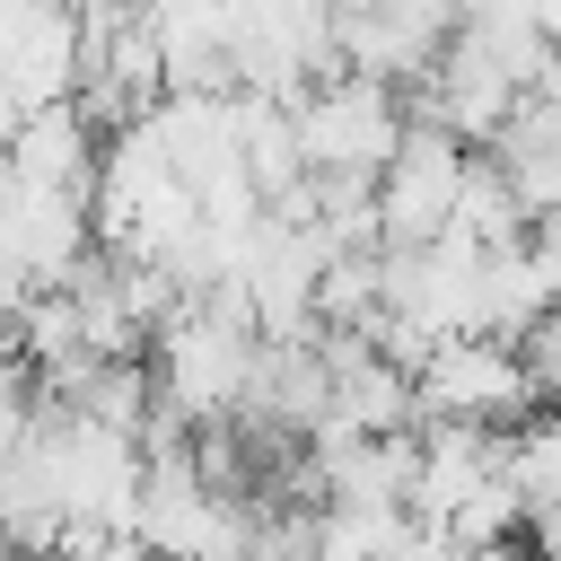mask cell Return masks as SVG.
<instances>
[{
  "label": "cell",
  "mask_w": 561,
  "mask_h": 561,
  "mask_svg": "<svg viewBox=\"0 0 561 561\" xmlns=\"http://www.w3.org/2000/svg\"><path fill=\"white\" fill-rule=\"evenodd\" d=\"M26 430H35V377L26 368H0V465L26 447Z\"/></svg>",
  "instance_id": "obj_8"
},
{
  "label": "cell",
  "mask_w": 561,
  "mask_h": 561,
  "mask_svg": "<svg viewBox=\"0 0 561 561\" xmlns=\"http://www.w3.org/2000/svg\"><path fill=\"white\" fill-rule=\"evenodd\" d=\"M456 35V9H430V0H394V9H333V70L351 79H377L394 96H421L438 53Z\"/></svg>",
  "instance_id": "obj_4"
},
{
  "label": "cell",
  "mask_w": 561,
  "mask_h": 561,
  "mask_svg": "<svg viewBox=\"0 0 561 561\" xmlns=\"http://www.w3.org/2000/svg\"><path fill=\"white\" fill-rule=\"evenodd\" d=\"M465 158H473V149H456L447 131L403 123L394 158L377 167V254H421V245L447 237V219H456V184H465Z\"/></svg>",
  "instance_id": "obj_3"
},
{
  "label": "cell",
  "mask_w": 561,
  "mask_h": 561,
  "mask_svg": "<svg viewBox=\"0 0 561 561\" xmlns=\"http://www.w3.org/2000/svg\"><path fill=\"white\" fill-rule=\"evenodd\" d=\"M491 561H526V552H491Z\"/></svg>",
  "instance_id": "obj_9"
},
{
  "label": "cell",
  "mask_w": 561,
  "mask_h": 561,
  "mask_svg": "<svg viewBox=\"0 0 561 561\" xmlns=\"http://www.w3.org/2000/svg\"><path fill=\"white\" fill-rule=\"evenodd\" d=\"M517 368H526L535 403L552 412V403H561V307H552V316H535V324L517 333Z\"/></svg>",
  "instance_id": "obj_7"
},
{
  "label": "cell",
  "mask_w": 561,
  "mask_h": 561,
  "mask_svg": "<svg viewBox=\"0 0 561 561\" xmlns=\"http://www.w3.org/2000/svg\"><path fill=\"white\" fill-rule=\"evenodd\" d=\"M0 158L26 193H88L96 184V131L79 105H44V114H18L0 131Z\"/></svg>",
  "instance_id": "obj_5"
},
{
  "label": "cell",
  "mask_w": 561,
  "mask_h": 561,
  "mask_svg": "<svg viewBox=\"0 0 561 561\" xmlns=\"http://www.w3.org/2000/svg\"><path fill=\"white\" fill-rule=\"evenodd\" d=\"M412 412L421 421H447V430H491L508 438L517 421H535V386L517 368L508 342H482V333H456V342H430L412 359Z\"/></svg>",
  "instance_id": "obj_1"
},
{
  "label": "cell",
  "mask_w": 561,
  "mask_h": 561,
  "mask_svg": "<svg viewBox=\"0 0 561 561\" xmlns=\"http://www.w3.org/2000/svg\"><path fill=\"white\" fill-rule=\"evenodd\" d=\"M447 237H465V245H482V254L526 245V210H517V193H508V175H500L491 158H465V184H456V219H447Z\"/></svg>",
  "instance_id": "obj_6"
},
{
  "label": "cell",
  "mask_w": 561,
  "mask_h": 561,
  "mask_svg": "<svg viewBox=\"0 0 561 561\" xmlns=\"http://www.w3.org/2000/svg\"><path fill=\"white\" fill-rule=\"evenodd\" d=\"M403 123H412L403 96L377 88V79H351V70L316 79V88L289 105V131H298L307 175H368V184H377V167L394 158Z\"/></svg>",
  "instance_id": "obj_2"
}]
</instances>
